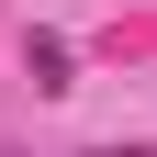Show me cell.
<instances>
[{
	"mask_svg": "<svg viewBox=\"0 0 157 157\" xmlns=\"http://www.w3.org/2000/svg\"><path fill=\"white\" fill-rule=\"evenodd\" d=\"M23 67H34V90H67V45H56V34H34V45H23Z\"/></svg>",
	"mask_w": 157,
	"mask_h": 157,
	"instance_id": "6da1fadb",
	"label": "cell"
}]
</instances>
